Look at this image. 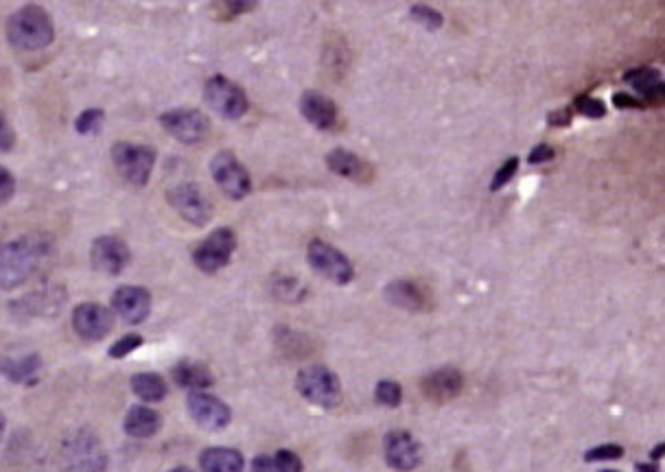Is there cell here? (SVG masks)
Returning <instances> with one entry per match:
<instances>
[{
	"label": "cell",
	"instance_id": "36",
	"mask_svg": "<svg viewBox=\"0 0 665 472\" xmlns=\"http://www.w3.org/2000/svg\"><path fill=\"white\" fill-rule=\"evenodd\" d=\"M14 195H16V177L5 167H0V206L9 204Z\"/></svg>",
	"mask_w": 665,
	"mask_h": 472
},
{
	"label": "cell",
	"instance_id": "15",
	"mask_svg": "<svg viewBox=\"0 0 665 472\" xmlns=\"http://www.w3.org/2000/svg\"><path fill=\"white\" fill-rule=\"evenodd\" d=\"M186 407H189V413L197 427L206 431L226 429L232 420V411L224 400L206 392H191L189 398H186Z\"/></svg>",
	"mask_w": 665,
	"mask_h": 472
},
{
	"label": "cell",
	"instance_id": "24",
	"mask_svg": "<svg viewBox=\"0 0 665 472\" xmlns=\"http://www.w3.org/2000/svg\"><path fill=\"white\" fill-rule=\"evenodd\" d=\"M200 468L204 472H243L245 459L235 448L213 446L200 455Z\"/></svg>",
	"mask_w": 665,
	"mask_h": 472
},
{
	"label": "cell",
	"instance_id": "23",
	"mask_svg": "<svg viewBox=\"0 0 665 472\" xmlns=\"http://www.w3.org/2000/svg\"><path fill=\"white\" fill-rule=\"evenodd\" d=\"M42 370L40 354H27L22 359H3L0 361V374L7 381L16 385H31L38 381V374Z\"/></svg>",
	"mask_w": 665,
	"mask_h": 472
},
{
	"label": "cell",
	"instance_id": "40",
	"mask_svg": "<svg viewBox=\"0 0 665 472\" xmlns=\"http://www.w3.org/2000/svg\"><path fill=\"white\" fill-rule=\"evenodd\" d=\"M571 118H574L571 108H563V110H554L550 116H547V123L552 127H567L571 123Z\"/></svg>",
	"mask_w": 665,
	"mask_h": 472
},
{
	"label": "cell",
	"instance_id": "16",
	"mask_svg": "<svg viewBox=\"0 0 665 472\" xmlns=\"http://www.w3.org/2000/svg\"><path fill=\"white\" fill-rule=\"evenodd\" d=\"M112 309L125 324H143L151 313V295L145 287L123 285L112 295Z\"/></svg>",
	"mask_w": 665,
	"mask_h": 472
},
{
	"label": "cell",
	"instance_id": "11",
	"mask_svg": "<svg viewBox=\"0 0 665 472\" xmlns=\"http://www.w3.org/2000/svg\"><path fill=\"white\" fill-rule=\"evenodd\" d=\"M165 132L184 145H200L210 134L208 116L193 108H175L160 116Z\"/></svg>",
	"mask_w": 665,
	"mask_h": 472
},
{
	"label": "cell",
	"instance_id": "44",
	"mask_svg": "<svg viewBox=\"0 0 665 472\" xmlns=\"http://www.w3.org/2000/svg\"><path fill=\"white\" fill-rule=\"evenodd\" d=\"M663 451H665V446H663V444H657L655 451H652V459H661V457H663Z\"/></svg>",
	"mask_w": 665,
	"mask_h": 472
},
{
	"label": "cell",
	"instance_id": "25",
	"mask_svg": "<svg viewBox=\"0 0 665 472\" xmlns=\"http://www.w3.org/2000/svg\"><path fill=\"white\" fill-rule=\"evenodd\" d=\"M171 374L175 383L184 389H191V392H204L206 387L215 383L213 372H210L204 363L197 361H180L171 370Z\"/></svg>",
	"mask_w": 665,
	"mask_h": 472
},
{
	"label": "cell",
	"instance_id": "30",
	"mask_svg": "<svg viewBox=\"0 0 665 472\" xmlns=\"http://www.w3.org/2000/svg\"><path fill=\"white\" fill-rule=\"evenodd\" d=\"M410 14L418 22V25H423L429 31H438L442 27V22H445L442 14H438V11L434 7H429V5H412Z\"/></svg>",
	"mask_w": 665,
	"mask_h": 472
},
{
	"label": "cell",
	"instance_id": "31",
	"mask_svg": "<svg viewBox=\"0 0 665 472\" xmlns=\"http://www.w3.org/2000/svg\"><path fill=\"white\" fill-rule=\"evenodd\" d=\"M143 337H140L138 333H130V335H125L121 337L119 341H114V344L110 346L108 354L112 359H125L127 354H132L134 350H138L140 346H143Z\"/></svg>",
	"mask_w": 665,
	"mask_h": 472
},
{
	"label": "cell",
	"instance_id": "43",
	"mask_svg": "<svg viewBox=\"0 0 665 472\" xmlns=\"http://www.w3.org/2000/svg\"><path fill=\"white\" fill-rule=\"evenodd\" d=\"M635 470H637V472H659L657 464H637Z\"/></svg>",
	"mask_w": 665,
	"mask_h": 472
},
{
	"label": "cell",
	"instance_id": "29",
	"mask_svg": "<svg viewBox=\"0 0 665 472\" xmlns=\"http://www.w3.org/2000/svg\"><path fill=\"white\" fill-rule=\"evenodd\" d=\"M375 398L383 407H399L403 400V389L396 381H381L375 389Z\"/></svg>",
	"mask_w": 665,
	"mask_h": 472
},
{
	"label": "cell",
	"instance_id": "46",
	"mask_svg": "<svg viewBox=\"0 0 665 472\" xmlns=\"http://www.w3.org/2000/svg\"><path fill=\"white\" fill-rule=\"evenodd\" d=\"M169 472H195V470H191V468H184V466H180V468H173V470H169Z\"/></svg>",
	"mask_w": 665,
	"mask_h": 472
},
{
	"label": "cell",
	"instance_id": "13",
	"mask_svg": "<svg viewBox=\"0 0 665 472\" xmlns=\"http://www.w3.org/2000/svg\"><path fill=\"white\" fill-rule=\"evenodd\" d=\"M383 455L390 468L412 472L423 462V448L410 431H390L383 440Z\"/></svg>",
	"mask_w": 665,
	"mask_h": 472
},
{
	"label": "cell",
	"instance_id": "5",
	"mask_svg": "<svg viewBox=\"0 0 665 472\" xmlns=\"http://www.w3.org/2000/svg\"><path fill=\"white\" fill-rule=\"evenodd\" d=\"M204 99L210 105V110L226 118V121H239L250 108L248 94L224 75H213L206 81Z\"/></svg>",
	"mask_w": 665,
	"mask_h": 472
},
{
	"label": "cell",
	"instance_id": "32",
	"mask_svg": "<svg viewBox=\"0 0 665 472\" xmlns=\"http://www.w3.org/2000/svg\"><path fill=\"white\" fill-rule=\"evenodd\" d=\"M517 169H519V158L517 156L508 158L497 169V173L493 175V182H490V191H501V188H504L506 184H510V180H512V177H515Z\"/></svg>",
	"mask_w": 665,
	"mask_h": 472
},
{
	"label": "cell",
	"instance_id": "38",
	"mask_svg": "<svg viewBox=\"0 0 665 472\" xmlns=\"http://www.w3.org/2000/svg\"><path fill=\"white\" fill-rule=\"evenodd\" d=\"M613 103H615V108H620V110H644L646 108L644 101L637 97H630V94H624V92H617L613 97Z\"/></svg>",
	"mask_w": 665,
	"mask_h": 472
},
{
	"label": "cell",
	"instance_id": "26",
	"mask_svg": "<svg viewBox=\"0 0 665 472\" xmlns=\"http://www.w3.org/2000/svg\"><path fill=\"white\" fill-rule=\"evenodd\" d=\"M130 385H132V392L140 400H145V403H160V400H165L167 394H169L167 381L162 379V376L156 374V372L134 374Z\"/></svg>",
	"mask_w": 665,
	"mask_h": 472
},
{
	"label": "cell",
	"instance_id": "47",
	"mask_svg": "<svg viewBox=\"0 0 665 472\" xmlns=\"http://www.w3.org/2000/svg\"><path fill=\"white\" fill-rule=\"evenodd\" d=\"M600 472H620V470H600Z\"/></svg>",
	"mask_w": 665,
	"mask_h": 472
},
{
	"label": "cell",
	"instance_id": "27",
	"mask_svg": "<svg viewBox=\"0 0 665 472\" xmlns=\"http://www.w3.org/2000/svg\"><path fill=\"white\" fill-rule=\"evenodd\" d=\"M22 304H29L25 309H29L31 315H42V313H57L60 309V302L55 300V291H38L27 295Z\"/></svg>",
	"mask_w": 665,
	"mask_h": 472
},
{
	"label": "cell",
	"instance_id": "41",
	"mask_svg": "<svg viewBox=\"0 0 665 472\" xmlns=\"http://www.w3.org/2000/svg\"><path fill=\"white\" fill-rule=\"evenodd\" d=\"M252 472H276L274 459L270 455H259L252 459Z\"/></svg>",
	"mask_w": 665,
	"mask_h": 472
},
{
	"label": "cell",
	"instance_id": "39",
	"mask_svg": "<svg viewBox=\"0 0 665 472\" xmlns=\"http://www.w3.org/2000/svg\"><path fill=\"white\" fill-rule=\"evenodd\" d=\"M554 149L550 145H536L532 151H530V156H528V162L530 164H543V162H550L554 160Z\"/></svg>",
	"mask_w": 665,
	"mask_h": 472
},
{
	"label": "cell",
	"instance_id": "1",
	"mask_svg": "<svg viewBox=\"0 0 665 472\" xmlns=\"http://www.w3.org/2000/svg\"><path fill=\"white\" fill-rule=\"evenodd\" d=\"M53 254L55 245L49 234H27L22 239L0 243V289L11 291L27 285Z\"/></svg>",
	"mask_w": 665,
	"mask_h": 472
},
{
	"label": "cell",
	"instance_id": "34",
	"mask_svg": "<svg viewBox=\"0 0 665 472\" xmlns=\"http://www.w3.org/2000/svg\"><path fill=\"white\" fill-rule=\"evenodd\" d=\"M576 110L587 118H604L606 116V105L598 99L587 97V94H582V97L576 99Z\"/></svg>",
	"mask_w": 665,
	"mask_h": 472
},
{
	"label": "cell",
	"instance_id": "9",
	"mask_svg": "<svg viewBox=\"0 0 665 472\" xmlns=\"http://www.w3.org/2000/svg\"><path fill=\"white\" fill-rule=\"evenodd\" d=\"M307 261L313 271H318L326 280L335 282V285H348L355 278L353 263L348 261L346 254H342L331 243L315 239L307 247Z\"/></svg>",
	"mask_w": 665,
	"mask_h": 472
},
{
	"label": "cell",
	"instance_id": "3",
	"mask_svg": "<svg viewBox=\"0 0 665 472\" xmlns=\"http://www.w3.org/2000/svg\"><path fill=\"white\" fill-rule=\"evenodd\" d=\"M296 389L311 405H318L322 409H335L342 405V383L337 379V374L324 368V365H309V368L300 370Z\"/></svg>",
	"mask_w": 665,
	"mask_h": 472
},
{
	"label": "cell",
	"instance_id": "14",
	"mask_svg": "<svg viewBox=\"0 0 665 472\" xmlns=\"http://www.w3.org/2000/svg\"><path fill=\"white\" fill-rule=\"evenodd\" d=\"M73 328L75 333L86 341H101L112 333L114 313L108 306L97 302H84L75 306L73 311Z\"/></svg>",
	"mask_w": 665,
	"mask_h": 472
},
{
	"label": "cell",
	"instance_id": "6",
	"mask_svg": "<svg viewBox=\"0 0 665 472\" xmlns=\"http://www.w3.org/2000/svg\"><path fill=\"white\" fill-rule=\"evenodd\" d=\"M66 470L70 472H103L108 457H105L101 442L88 431H77L70 435L62 448Z\"/></svg>",
	"mask_w": 665,
	"mask_h": 472
},
{
	"label": "cell",
	"instance_id": "8",
	"mask_svg": "<svg viewBox=\"0 0 665 472\" xmlns=\"http://www.w3.org/2000/svg\"><path fill=\"white\" fill-rule=\"evenodd\" d=\"M237 250V234L230 228H217L210 232L206 239L193 250V263L195 267L204 271V274H215V271L224 269L232 254Z\"/></svg>",
	"mask_w": 665,
	"mask_h": 472
},
{
	"label": "cell",
	"instance_id": "2",
	"mask_svg": "<svg viewBox=\"0 0 665 472\" xmlns=\"http://www.w3.org/2000/svg\"><path fill=\"white\" fill-rule=\"evenodd\" d=\"M7 38L20 51H40L55 40L51 16L38 5H27L7 22Z\"/></svg>",
	"mask_w": 665,
	"mask_h": 472
},
{
	"label": "cell",
	"instance_id": "17",
	"mask_svg": "<svg viewBox=\"0 0 665 472\" xmlns=\"http://www.w3.org/2000/svg\"><path fill=\"white\" fill-rule=\"evenodd\" d=\"M298 108L300 114L307 118V123L320 129V132H333L340 125V108H337V103L318 90H307L302 94Z\"/></svg>",
	"mask_w": 665,
	"mask_h": 472
},
{
	"label": "cell",
	"instance_id": "10",
	"mask_svg": "<svg viewBox=\"0 0 665 472\" xmlns=\"http://www.w3.org/2000/svg\"><path fill=\"white\" fill-rule=\"evenodd\" d=\"M167 202L186 223H191V226L197 228L206 226L210 217H213V204L208 202V197L202 188L193 182H184L169 188Z\"/></svg>",
	"mask_w": 665,
	"mask_h": 472
},
{
	"label": "cell",
	"instance_id": "21",
	"mask_svg": "<svg viewBox=\"0 0 665 472\" xmlns=\"http://www.w3.org/2000/svg\"><path fill=\"white\" fill-rule=\"evenodd\" d=\"M160 427H162L160 413L145 405H134L130 411H127V416L123 420L125 433L136 440L154 438Z\"/></svg>",
	"mask_w": 665,
	"mask_h": 472
},
{
	"label": "cell",
	"instance_id": "42",
	"mask_svg": "<svg viewBox=\"0 0 665 472\" xmlns=\"http://www.w3.org/2000/svg\"><path fill=\"white\" fill-rule=\"evenodd\" d=\"M226 7V16H237V14H248V11H252L256 7V3H235V0H232V3H224Z\"/></svg>",
	"mask_w": 665,
	"mask_h": 472
},
{
	"label": "cell",
	"instance_id": "20",
	"mask_svg": "<svg viewBox=\"0 0 665 472\" xmlns=\"http://www.w3.org/2000/svg\"><path fill=\"white\" fill-rule=\"evenodd\" d=\"M624 81L628 86H633L641 97H644V105H659L663 103V79L657 68H633L624 75Z\"/></svg>",
	"mask_w": 665,
	"mask_h": 472
},
{
	"label": "cell",
	"instance_id": "33",
	"mask_svg": "<svg viewBox=\"0 0 665 472\" xmlns=\"http://www.w3.org/2000/svg\"><path fill=\"white\" fill-rule=\"evenodd\" d=\"M624 455V448L620 444H600L585 453V462H609V459H620Z\"/></svg>",
	"mask_w": 665,
	"mask_h": 472
},
{
	"label": "cell",
	"instance_id": "12",
	"mask_svg": "<svg viewBox=\"0 0 665 472\" xmlns=\"http://www.w3.org/2000/svg\"><path fill=\"white\" fill-rule=\"evenodd\" d=\"M130 261H132L130 245L114 234L99 236L90 247V263L99 274L119 276L121 271L130 265Z\"/></svg>",
	"mask_w": 665,
	"mask_h": 472
},
{
	"label": "cell",
	"instance_id": "7",
	"mask_svg": "<svg viewBox=\"0 0 665 472\" xmlns=\"http://www.w3.org/2000/svg\"><path fill=\"white\" fill-rule=\"evenodd\" d=\"M210 177H213L215 184L221 188V193L235 199V202L248 197V193L252 191L250 173L232 151H219L217 156L210 160Z\"/></svg>",
	"mask_w": 665,
	"mask_h": 472
},
{
	"label": "cell",
	"instance_id": "4",
	"mask_svg": "<svg viewBox=\"0 0 665 472\" xmlns=\"http://www.w3.org/2000/svg\"><path fill=\"white\" fill-rule=\"evenodd\" d=\"M156 158V149L149 145L125 143V140L112 145V162L116 171H119L125 182L134 186H147L151 171L156 167Z\"/></svg>",
	"mask_w": 665,
	"mask_h": 472
},
{
	"label": "cell",
	"instance_id": "28",
	"mask_svg": "<svg viewBox=\"0 0 665 472\" xmlns=\"http://www.w3.org/2000/svg\"><path fill=\"white\" fill-rule=\"evenodd\" d=\"M103 121H105L103 110L90 108V110H84L79 114V118L75 121V129L81 136H95V134L101 132Z\"/></svg>",
	"mask_w": 665,
	"mask_h": 472
},
{
	"label": "cell",
	"instance_id": "35",
	"mask_svg": "<svg viewBox=\"0 0 665 472\" xmlns=\"http://www.w3.org/2000/svg\"><path fill=\"white\" fill-rule=\"evenodd\" d=\"M276 472H302V459L294 451H278L274 457Z\"/></svg>",
	"mask_w": 665,
	"mask_h": 472
},
{
	"label": "cell",
	"instance_id": "37",
	"mask_svg": "<svg viewBox=\"0 0 665 472\" xmlns=\"http://www.w3.org/2000/svg\"><path fill=\"white\" fill-rule=\"evenodd\" d=\"M14 145H16L14 127L9 125L5 114L0 112V151H11V149H14Z\"/></svg>",
	"mask_w": 665,
	"mask_h": 472
},
{
	"label": "cell",
	"instance_id": "18",
	"mask_svg": "<svg viewBox=\"0 0 665 472\" xmlns=\"http://www.w3.org/2000/svg\"><path fill=\"white\" fill-rule=\"evenodd\" d=\"M420 389H423L425 398H429L431 403H449V400L458 398L464 389V376L462 372L453 370V368H442L431 372L425 376L423 383H420Z\"/></svg>",
	"mask_w": 665,
	"mask_h": 472
},
{
	"label": "cell",
	"instance_id": "45",
	"mask_svg": "<svg viewBox=\"0 0 665 472\" xmlns=\"http://www.w3.org/2000/svg\"><path fill=\"white\" fill-rule=\"evenodd\" d=\"M5 427H7V420H5V413L0 411V440H3V433H5Z\"/></svg>",
	"mask_w": 665,
	"mask_h": 472
},
{
	"label": "cell",
	"instance_id": "19",
	"mask_svg": "<svg viewBox=\"0 0 665 472\" xmlns=\"http://www.w3.org/2000/svg\"><path fill=\"white\" fill-rule=\"evenodd\" d=\"M326 167L357 184H368L372 182V177H375V173H372V164L361 160L359 156H355V153H350L346 149H333L329 156H326Z\"/></svg>",
	"mask_w": 665,
	"mask_h": 472
},
{
	"label": "cell",
	"instance_id": "22",
	"mask_svg": "<svg viewBox=\"0 0 665 472\" xmlns=\"http://www.w3.org/2000/svg\"><path fill=\"white\" fill-rule=\"evenodd\" d=\"M385 300H388L392 306L401 311H410V313H418L425 309V295L420 291L418 285L410 280H394L390 282L388 287L383 291Z\"/></svg>",
	"mask_w": 665,
	"mask_h": 472
}]
</instances>
